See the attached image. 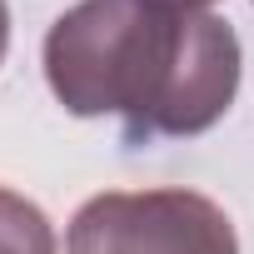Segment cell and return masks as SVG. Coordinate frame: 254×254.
<instances>
[{
	"label": "cell",
	"mask_w": 254,
	"mask_h": 254,
	"mask_svg": "<svg viewBox=\"0 0 254 254\" xmlns=\"http://www.w3.org/2000/svg\"><path fill=\"white\" fill-rule=\"evenodd\" d=\"M190 30L194 15H165L140 0H80L45 35V80L70 115H120L125 145H155Z\"/></svg>",
	"instance_id": "cell-1"
},
{
	"label": "cell",
	"mask_w": 254,
	"mask_h": 254,
	"mask_svg": "<svg viewBox=\"0 0 254 254\" xmlns=\"http://www.w3.org/2000/svg\"><path fill=\"white\" fill-rule=\"evenodd\" d=\"M70 254H239L234 219L194 190H110L75 209Z\"/></svg>",
	"instance_id": "cell-2"
},
{
	"label": "cell",
	"mask_w": 254,
	"mask_h": 254,
	"mask_svg": "<svg viewBox=\"0 0 254 254\" xmlns=\"http://www.w3.org/2000/svg\"><path fill=\"white\" fill-rule=\"evenodd\" d=\"M5 45H10V10H5V0H0V60H5Z\"/></svg>",
	"instance_id": "cell-5"
},
{
	"label": "cell",
	"mask_w": 254,
	"mask_h": 254,
	"mask_svg": "<svg viewBox=\"0 0 254 254\" xmlns=\"http://www.w3.org/2000/svg\"><path fill=\"white\" fill-rule=\"evenodd\" d=\"M140 5L150 10H165V15H204L214 0H140Z\"/></svg>",
	"instance_id": "cell-4"
},
{
	"label": "cell",
	"mask_w": 254,
	"mask_h": 254,
	"mask_svg": "<svg viewBox=\"0 0 254 254\" xmlns=\"http://www.w3.org/2000/svg\"><path fill=\"white\" fill-rule=\"evenodd\" d=\"M0 254H55V229L45 209L0 185Z\"/></svg>",
	"instance_id": "cell-3"
}]
</instances>
